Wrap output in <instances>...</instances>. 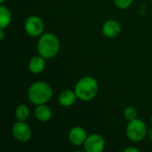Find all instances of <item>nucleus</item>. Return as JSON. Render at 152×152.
<instances>
[{
	"label": "nucleus",
	"mask_w": 152,
	"mask_h": 152,
	"mask_svg": "<svg viewBox=\"0 0 152 152\" xmlns=\"http://www.w3.org/2000/svg\"><path fill=\"white\" fill-rule=\"evenodd\" d=\"M35 118L39 122H47L52 118V110L46 104H40L37 105L34 110Z\"/></svg>",
	"instance_id": "obj_12"
},
{
	"label": "nucleus",
	"mask_w": 152,
	"mask_h": 152,
	"mask_svg": "<svg viewBox=\"0 0 152 152\" xmlns=\"http://www.w3.org/2000/svg\"><path fill=\"white\" fill-rule=\"evenodd\" d=\"M74 91L77 99L83 102H90L96 97L99 91V84L94 77L86 76L76 83Z\"/></svg>",
	"instance_id": "obj_2"
},
{
	"label": "nucleus",
	"mask_w": 152,
	"mask_h": 152,
	"mask_svg": "<svg viewBox=\"0 0 152 152\" xmlns=\"http://www.w3.org/2000/svg\"><path fill=\"white\" fill-rule=\"evenodd\" d=\"M124 117L127 121H132L137 118V110L133 106H128L124 110Z\"/></svg>",
	"instance_id": "obj_15"
},
{
	"label": "nucleus",
	"mask_w": 152,
	"mask_h": 152,
	"mask_svg": "<svg viewBox=\"0 0 152 152\" xmlns=\"http://www.w3.org/2000/svg\"><path fill=\"white\" fill-rule=\"evenodd\" d=\"M105 139L100 134H91L87 136L83 147L86 152H102L105 149Z\"/></svg>",
	"instance_id": "obj_7"
},
{
	"label": "nucleus",
	"mask_w": 152,
	"mask_h": 152,
	"mask_svg": "<svg viewBox=\"0 0 152 152\" xmlns=\"http://www.w3.org/2000/svg\"><path fill=\"white\" fill-rule=\"evenodd\" d=\"M148 133L149 130L146 123L140 118L129 121L126 128V134L128 140L133 142H140L143 141L148 135Z\"/></svg>",
	"instance_id": "obj_4"
},
{
	"label": "nucleus",
	"mask_w": 152,
	"mask_h": 152,
	"mask_svg": "<svg viewBox=\"0 0 152 152\" xmlns=\"http://www.w3.org/2000/svg\"><path fill=\"white\" fill-rule=\"evenodd\" d=\"M151 124H152V114H151Z\"/></svg>",
	"instance_id": "obj_21"
},
{
	"label": "nucleus",
	"mask_w": 152,
	"mask_h": 152,
	"mask_svg": "<svg viewBox=\"0 0 152 152\" xmlns=\"http://www.w3.org/2000/svg\"><path fill=\"white\" fill-rule=\"evenodd\" d=\"M148 137L150 138V140L152 142V128L149 131V133H148Z\"/></svg>",
	"instance_id": "obj_19"
},
{
	"label": "nucleus",
	"mask_w": 152,
	"mask_h": 152,
	"mask_svg": "<svg viewBox=\"0 0 152 152\" xmlns=\"http://www.w3.org/2000/svg\"><path fill=\"white\" fill-rule=\"evenodd\" d=\"M24 29L29 37H37L43 35L45 24L43 20L39 16L31 15L25 20Z\"/></svg>",
	"instance_id": "obj_6"
},
{
	"label": "nucleus",
	"mask_w": 152,
	"mask_h": 152,
	"mask_svg": "<svg viewBox=\"0 0 152 152\" xmlns=\"http://www.w3.org/2000/svg\"><path fill=\"white\" fill-rule=\"evenodd\" d=\"M121 32V24L116 20H109L102 25V34L110 38L118 37Z\"/></svg>",
	"instance_id": "obj_9"
},
{
	"label": "nucleus",
	"mask_w": 152,
	"mask_h": 152,
	"mask_svg": "<svg viewBox=\"0 0 152 152\" xmlns=\"http://www.w3.org/2000/svg\"><path fill=\"white\" fill-rule=\"evenodd\" d=\"M114 3L118 8L125 10L131 6V4H133V0H114Z\"/></svg>",
	"instance_id": "obj_16"
},
{
	"label": "nucleus",
	"mask_w": 152,
	"mask_h": 152,
	"mask_svg": "<svg viewBox=\"0 0 152 152\" xmlns=\"http://www.w3.org/2000/svg\"><path fill=\"white\" fill-rule=\"evenodd\" d=\"M37 52L45 59L54 58L60 51L61 43L57 36L53 33H45L37 41Z\"/></svg>",
	"instance_id": "obj_3"
},
{
	"label": "nucleus",
	"mask_w": 152,
	"mask_h": 152,
	"mask_svg": "<svg viewBox=\"0 0 152 152\" xmlns=\"http://www.w3.org/2000/svg\"><path fill=\"white\" fill-rule=\"evenodd\" d=\"M77 99V96L75 91L72 90H64L60 93L58 95V102L62 107H70L72 106Z\"/></svg>",
	"instance_id": "obj_10"
},
{
	"label": "nucleus",
	"mask_w": 152,
	"mask_h": 152,
	"mask_svg": "<svg viewBox=\"0 0 152 152\" xmlns=\"http://www.w3.org/2000/svg\"><path fill=\"white\" fill-rule=\"evenodd\" d=\"M87 133L85 128L81 126H74L72 127L68 134V138L69 142L74 146H83L86 138Z\"/></svg>",
	"instance_id": "obj_8"
},
{
	"label": "nucleus",
	"mask_w": 152,
	"mask_h": 152,
	"mask_svg": "<svg viewBox=\"0 0 152 152\" xmlns=\"http://www.w3.org/2000/svg\"><path fill=\"white\" fill-rule=\"evenodd\" d=\"M12 22V12L4 4L0 5V28L1 29H4Z\"/></svg>",
	"instance_id": "obj_13"
},
{
	"label": "nucleus",
	"mask_w": 152,
	"mask_h": 152,
	"mask_svg": "<svg viewBox=\"0 0 152 152\" xmlns=\"http://www.w3.org/2000/svg\"><path fill=\"white\" fill-rule=\"evenodd\" d=\"M12 135L19 142H27L31 139L32 131L26 121H16L12 126Z\"/></svg>",
	"instance_id": "obj_5"
},
{
	"label": "nucleus",
	"mask_w": 152,
	"mask_h": 152,
	"mask_svg": "<svg viewBox=\"0 0 152 152\" xmlns=\"http://www.w3.org/2000/svg\"><path fill=\"white\" fill-rule=\"evenodd\" d=\"M53 90L52 86L45 81H36L32 83L27 92L28 101L34 105L46 104L53 97Z\"/></svg>",
	"instance_id": "obj_1"
},
{
	"label": "nucleus",
	"mask_w": 152,
	"mask_h": 152,
	"mask_svg": "<svg viewBox=\"0 0 152 152\" xmlns=\"http://www.w3.org/2000/svg\"><path fill=\"white\" fill-rule=\"evenodd\" d=\"M45 60L43 56L37 55L30 59L28 62V70L33 74H40L45 70Z\"/></svg>",
	"instance_id": "obj_11"
},
{
	"label": "nucleus",
	"mask_w": 152,
	"mask_h": 152,
	"mask_svg": "<svg viewBox=\"0 0 152 152\" xmlns=\"http://www.w3.org/2000/svg\"><path fill=\"white\" fill-rule=\"evenodd\" d=\"M4 1H5V0H0V3H1V4H3L4 3Z\"/></svg>",
	"instance_id": "obj_20"
},
{
	"label": "nucleus",
	"mask_w": 152,
	"mask_h": 152,
	"mask_svg": "<svg viewBox=\"0 0 152 152\" xmlns=\"http://www.w3.org/2000/svg\"><path fill=\"white\" fill-rule=\"evenodd\" d=\"M124 152H140V150L135 147H127L124 150Z\"/></svg>",
	"instance_id": "obj_17"
},
{
	"label": "nucleus",
	"mask_w": 152,
	"mask_h": 152,
	"mask_svg": "<svg viewBox=\"0 0 152 152\" xmlns=\"http://www.w3.org/2000/svg\"><path fill=\"white\" fill-rule=\"evenodd\" d=\"M4 29H1L0 30V39H4Z\"/></svg>",
	"instance_id": "obj_18"
},
{
	"label": "nucleus",
	"mask_w": 152,
	"mask_h": 152,
	"mask_svg": "<svg viewBox=\"0 0 152 152\" xmlns=\"http://www.w3.org/2000/svg\"><path fill=\"white\" fill-rule=\"evenodd\" d=\"M29 108L26 104H20L14 110V116L18 121H26L29 117Z\"/></svg>",
	"instance_id": "obj_14"
}]
</instances>
